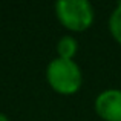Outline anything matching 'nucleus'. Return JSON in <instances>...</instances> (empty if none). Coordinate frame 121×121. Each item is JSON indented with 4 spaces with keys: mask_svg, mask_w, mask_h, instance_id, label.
Returning <instances> with one entry per match:
<instances>
[{
    "mask_svg": "<svg viewBox=\"0 0 121 121\" xmlns=\"http://www.w3.org/2000/svg\"><path fill=\"white\" fill-rule=\"evenodd\" d=\"M46 80L55 92L61 95H72L81 86V71L74 60L54 58L46 68Z\"/></svg>",
    "mask_w": 121,
    "mask_h": 121,
    "instance_id": "nucleus-1",
    "label": "nucleus"
},
{
    "mask_svg": "<svg viewBox=\"0 0 121 121\" xmlns=\"http://www.w3.org/2000/svg\"><path fill=\"white\" fill-rule=\"evenodd\" d=\"M55 14L66 29L75 32L86 31L94 22V9L87 0H58Z\"/></svg>",
    "mask_w": 121,
    "mask_h": 121,
    "instance_id": "nucleus-2",
    "label": "nucleus"
},
{
    "mask_svg": "<svg viewBox=\"0 0 121 121\" xmlns=\"http://www.w3.org/2000/svg\"><path fill=\"white\" fill-rule=\"evenodd\" d=\"M95 112L104 121H121V91L107 89L95 100Z\"/></svg>",
    "mask_w": 121,
    "mask_h": 121,
    "instance_id": "nucleus-3",
    "label": "nucleus"
},
{
    "mask_svg": "<svg viewBox=\"0 0 121 121\" xmlns=\"http://www.w3.org/2000/svg\"><path fill=\"white\" fill-rule=\"evenodd\" d=\"M78 49V43L74 37L71 35H65L61 37L57 44V52H58L60 58H65V60H72V57L77 54Z\"/></svg>",
    "mask_w": 121,
    "mask_h": 121,
    "instance_id": "nucleus-4",
    "label": "nucleus"
},
{
    "mask_svg": "<svg viewBox=\"0 0 121 121\" xmlns=\"http://www.w3.org/2000/svg\"><path fill=\"white\" fill-rule=\"evenodd\" d=\"M109 31H110V34H112V37L115 39V41H118L121 44V2L117 5V8L113 9V12L110 14Z\"/></svg>",
    "mask_w": 121,
    "mask_h": 121,
    "instance_id": "nucleus-5",
    "label": "nucleus"
},
{
    "mask_svg": "<svg viewBox=\"0 0 121 121\" xmlns=\"http://www.w3.org/2000/svg\"><path fill=\"white\" fill-rule=\"evenodd\" d=\"M0 121H9V120L6 118V117L3 115V113H0Z\"/></svg>",
    "mask_w": 121,
    "mask_h": 121,
    "instance_id": "nucleus-6",
    "label": "nucleus"
}]
</instances>
